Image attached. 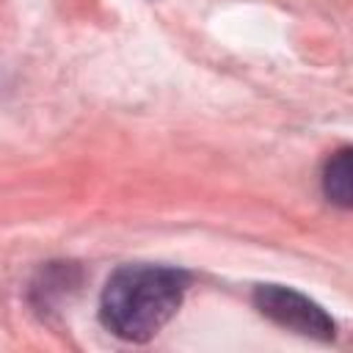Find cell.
I'll list each match as a JSON object with an SVG mask.
<instances>
[{"instance_id": "cell-2", "label": "cell", "mask_w": 353, "mask_h": 353, "mask_svg": "<svg viewBox=\"0 0 353 353\" xmlns=\"http://www.w3.org/2000/svg\"><path fill=\"white\" fill-rule=\"evenodd\" d=\"M254 306L270 317L273 323L292 328L303 336H314V339H334V320L306 295L281 287V284H259L254 290Z\"/></svg>"}, {"instance_id": "cell-1", "label": "cell", "mask_w": 353, "mask_h": 353, "mask_svg": "<svg viewBox=\"0 0 353 353\" xmlns=\"http://www.w3.org/2000/svg\"><path fill=\"white\" fill-rule=\"evenodd\" d=\"M188 276L163 265H124L113 270L99 298L102 325L127 342L152 339L179 309Z\"/></svg>"}, {"instance_id": "cell-3", "label": "cell", "mask_w": 353, "mask_h": 353, "mask_svg": "<svg viewBox=\"0 0 353 353\" xmlns=\"http://www.w3.org/2000/svg\"><path fill=\"white\" fill-rule=\"evenodd\" d=\"M323 190L339 207H350L353 204V152L350 149H339L325 163Z\"/></svg>"}]
</instances>
